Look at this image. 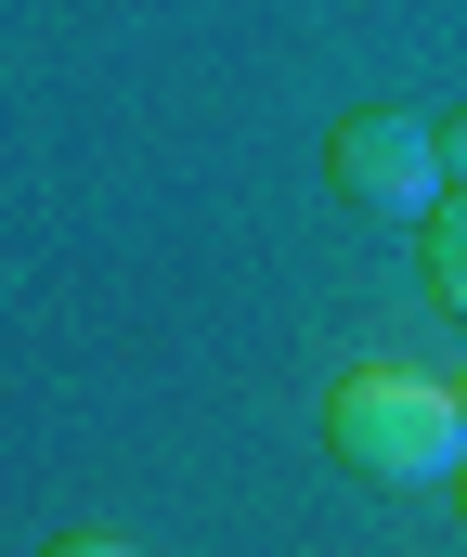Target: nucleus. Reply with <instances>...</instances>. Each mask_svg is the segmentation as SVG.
<instances>
[{
	"label": "nucleus",
	"instance_id": "39448f33",
	"mask_svg": "<svg viewBox=\"0 0 467 557\" xmlns=\"http://www.w3.org/2000/svg\"><path fill=\"white\" fill-rule=\"evenodd\" d=\"M442 169H455V195H467V117H442Z\"/></svg>",
	"mask_w": 467,
	"mask_h": 557
},
{
	"label": "nucleus",
	"instance_id": "7ed1b4c3",
	"mask_svg": "<svg viewBox=\"0 0 467 557\" xmlns=\"http://www.w3.org/2000/svg\"><path fill=\"white\" fill-rule=\"evenodd\" d=\"M416 260H429V298L467 324V195H442V208H429V247H416Z\"/></svg>",
	"mask_w": 467,
	"mask_h": 557
},
{
	"label": "nucleus",
	"instance_id": "20e7f679",
	"mask_svg": "<svg viewBox=\"0 0 467 557\" xmlns=\"http://www.w3.org/2000/svg\"><path fill=\"white\" fill-rule=\"evenodd\" d=\"M39 557H144V545H118V532H65V545H39Z\"/></svg>",
	"mask_w": 467,
	"mask_h": 557
},
{
	"label": "nucleus",
	"instance_id": "f257e3e1",
	"mask_svg": "<svg viewBox=\"0 0 467 557\" xmlns=\"http://www.w3.org/2000/svg\"><path fill=\"white\" fill-rule=\"evenodd\" d=\"M324 454L377 493H416V480H455L467 467V403L455 376H403V363H351L324 389Z\"/></svg>",
	"mask_w": 467,
	"mask_h": 557
},
{
	"label": "nucleus",
	"instance_id": "0eeeda50",
	"mask_svg": "<svg viewBox=\"0 0 467 557\" xmlns=\"http://www.w3.org/2000/svg\"><path fill=\"white\" fill-rule=\"evenodd\" d=\"M455 403H467V376H455Z\"/></svg>",
	"mask_w": 467,
	"mask_h": 557
},
{
	"label": "nucleus",
	"instance_id": "f03ea898",
	"mask_svg": "<svg viewBox=\"0 0 467 557\" xmlns=\"http://www.w3.org/2000/svg\"><path fill=\"white\" fill-rule=\"evenodd\" d=\"M324 182H337L351 208H403V221H429V208L455 195L442 131H429V117H403V104H364V117H337V143H324Z\"/></svg>",
	"mask_w": 467,
	"mask_h": 557
},
{
	"label": "nucleus",
	"instance_id": "423d86ee",
	"mask_svg": "<svg viewBox=\"0 0 467 557\" xmlns=\"http://www.w3.org/2000/svg\"><path fill=\"white\" fill-rule=\"evenodd\" d=\"M455 519H467V467H455Z\"/></svg>",
	"mask_w": 467,
	"mask_h": 557
}]
</instances>
